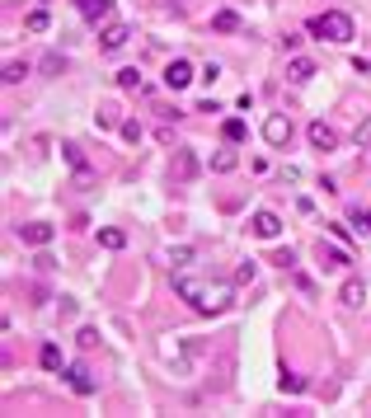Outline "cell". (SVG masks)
<instances>
[{"mask_svg":"<svg viewBox=\"0 0 371 418\" xmlns=\"http://www.w3.org/2000/svg\"><path fill=\"white\" fill-rule=\"evenodd\" d=\"M118 90H127V94H141V90H146V80H141V71H136V66L118 71Z\"/></svg>","mask_w":371,"mask_h":418,"instance_id":"obj_13","label":"cell"},{"mask_svg":"<svg viewBox=\"0 0 371 418\" xmlns=\"http://www.w3.org/2000/svg\"><path fill=\"white\" fill-rule=\"evenodd\" d=\"M221 136H225V141H245V123H240V118H225Z\"/></svg>","mask_w":371,"mask_h":418,"instance_id":"obj_24","label":"cell"},{"mask_svg":"<svg viewBox=\"0 0 371 418\" xmlns=\"http://www.w3.org/2000/svg\"><path fill=\"white\" fill-rule=\"evenodd\" d=\"M99 245H103V249H123V245H127V235L108 226V230H99Z\"/></svg>","mask_w":371,"mask_h":418,"instance_id":"obj_23","label":"cell"},{"mask_svg":"<svg viewBox=\"0 0 371 418\" xmlns=\"http://www.w3.org/2000/svg\"><path fill=\"white\" fill-rule=\"evenodd\" d=\"M352 141H357V146H371V118H362V123H357V132H352Z\"/></svg>","mask_w":371,"mask_h":418,"instance_id":"obj_27","label":"cell"},{"mask_svg":"<svg viewBox=\"0 0 371 418\" xmlns=\"http://www.w3.org/2000/svg\"><path fill=\"white\" fill-rule=\"evenodd\" d=\"M66 385L76 390V395H94V381H90L85 367H66Z\"/></svg>","mask_w":371,"mask_h":418,"instance_id":"obj_11","label":"cell"},{"mask_svg":"<svg viewBox=\"0 0 371 418\" xmlns=\"http://www.w3.org/2000/svg\"><path fill=\"white\" fill-rule=\"evenodd\" d=\"M249 230L259 240H278L282 235V221H278V212H254L249 216Z\"/></svg>","mask_w":371,"mask_h":418,"instance_id":"obj_5","label":"cell"},{"mask_svg":"<svg viewBox=\"0 0 371 418\" xmlns=\"http://www.w3.org/2000/svg\"><path fill=\"white\" fill-rule=\"evenodd\" d=\"M273 263H282V268H292V263H296V254H292V249H278V254H273Z\"/></svg>","mask_w":371,"mask_h":418,"instance_id":"obj_29","label":"cell"},{"mask_svg":"<svg viewBox=\"0 0 371 418\" xmlns=\"http://www.w3.org/2000/svg\"><path fill=\"white\" fill-rule=\"evenodd\" d=\"M193 174H198V160H193V151H179V156H174V179L188 183Z\"/></svg>","mask_w":371,"mask_h":418,"instance_id":"obj_14","label":"cell"},{"mask_svg":"<svg viewBox=\"0 0 371 418\" xmlns=\"http://www.w3.org/2000/svg\"><path fill=\"white\" fill-rule=\"evenodd\" d=\"M174 292L198 310V315H221L225 305H230V282H203V277H193V272H179L174 277Z\"/></svg>","mask_w":371,"mask_h":418,"instance_id":"obj_1","label":"cell"},{"mask_svg":"<svg viewBox=\"0 0 371 418\" xmlns=\"http://www.w3.org/2000/svg\"><path fill=\"white\" fill-rule=\"evenodd\" d=\"M212 29H216V34H235V29H240V19H235L230 10H221V14L212 19Z\"/></svg>","mask_w":371,"mask_h":418,"instance_id":"obj_20","label":"cell"},{"mask_svg":"<svg viewBox=\"0 0 371 418\" xmlns=\"http://www.w3.org/2000/svg\"><path fill=\"white\" fill-rule=\"evenodd\" d=\"M165 85H169V90H188V85H193V61L174 57V61L165 66Z\"/></svg>","mask_w":371,"mask_h":418,"instance_id":"obj_4","label":"cell"},{"mask_svg":"<svg viewBox=\"0 0 371 418\" xmlns=\"http://www.w3.org/2000/svg\"><path fill=\"white\" fill-rule=\"evenodd\" d=\"M338 296H343V305H362V301H367V282H362V277H348Z\"/></svg>","mask_w":371,"mask_h":418,"instance_id":"obj_12","label":"cell"},{"mask_svg":"<svg viewBox=\"0 0 371 418\" xmlns=\"http://www.w3.org/2000/svg\"><path fill=\"white\" fill-rule=\"evenodd\" d=\"M52 235H56V230L43 226V221H29V226H19V240H24V245H38V249L52 245Z\"/></svg>","mask_w":371,"mask_h":418,"instance_id":"obj_8","label":"cell"},{"mask_svg":"<svg viewBox=\"0 0 371 418\" xmlns=\"http://www.w3.org/2000/svg\"><path fill=\"white\" fill-rule=\"evenodd\" d=\"M310 146H315V151H334L338 146V132L329 123H310Z\"/></svg>","mask_w":371,"mask_h":418,"instance_id":"obj_9","label":"cell"},{"mask_svg":"<svg viewBox=\"0 0 371 418\" xmlns=\"http://www.w3.org/2000/svg\"><path fill=\"white\" fill-rule=\"evenodd\" d=\"M169 263H174V268H188V263H193V249H188V245L169 249Z\"/></svg>","mask_w":371,"mask_h":418,"instance_id":"obj_25","label":"cell"},{"mask_svg":"<svg viewBox=\"0 0 371 418\" xmlns=\"http://www.w3.org/2000/svg\"><path fill=\"white\" fill-rule=\"evenodd\" d=\"M254 272H259V268H254V259H245V263L235 268V282H254Z\"/></svg>","mask_w":371,"mask_h":418,"instance_id":"obj_28","label":"cell"},{"mask_svg":"<svg viewBox=\"0 0 371 418\" xmlns=\"http://www.w3.org/2000/svg\"><path fill=\"white\" fill-rule=\"evenodd\" d=\"M80 5V14H85V24H108V14H113V0H76Z\"/></svg>","mask_w":371,"mask_h":418,"instance_id":"obj_7","label":"cell"},{"mask_svg":"<svg viewBox=\"0 0 371 418\" xmlns=\"http://www.w3.org/2000/svg\"><path fill=\"white\" fill-rule=\"evenodd\" d=\"M24 76H29V66H24V61H10V66H5V85H19Z\"/></svg>","mask_w":371,"mask_h":418,"instance_id":"obj_26","label":"cell"},{"mask_svg":"<svg viewBox=\"0 0 371 418\" xmlns=\"http://www.w3.org/2000/svg\"><path fill=\"white\" fill-rule=\"evenodd\" d=\"M320 259H325V268H348V254H343V249H329V245H320Z\"/></svg>","mask_w":371,"mask_h":418,"instance_id":"obj_16","label":"cell"},{"mask_svg":"<svg viewBox=\"0 0 371 418\" xmlns=\"http://www.w3.org/2000/svg\"><path fill=\"white\" fill-rule=\"evenodd\" d=\"M305 34L320 38V43H348L352 38V19L343 10H325V14H310V24H305Z\"/></svg>","mask_w":371,"mask_h":418,"instance_id":"obj_2","label":"cell"},{"mask_svg":"<svg viewBox=\"0 0 371 418\" xmlns=\"http://www.w3.org/2000/svg\"><path fill=\"white\" fill-rule=\"evenodd\" d=\"M47 24H52V14H47V10H29L24 29H29V34H47Z\"/></svg>","mask_w":371,"mask_h":418,"instance_id":"obj_17","label":"cell"},{"mask_svg":"<svg viewBox=\"0 0 371 418\" xmlns=\"http://www.w3.org/2000/svg\"><path fill=\"white\" fill-rule=\"evenodd\" d=\"M66 151V160H71V170L80 174V179H90V165H85V156H80V146H61Z\"/></svg>","mask_w":371,"mask_h":418,"instance_id":"obj_19","label":"cell"},{"mask_svg":"<svg viewBox=\"0 0 371 418\" xmlns=\"http://www.w3.org/2000/svg\"><path fill=\"white\" fill-rule=\"evenodd\" d=\"M348 226L357 230V235H371V207H352V212H348Z\"/></svg>","mask_w":371,"mask_h":418,"instance_id":"obj_15","label":"cell"},{"mask_svg":"<svg viewBox=\"0 0 371 418\" xmlns=\"http://www.w3.org/2000/svg\"><path fill=\"white\" fill-rule=\"evenodd\" d=\"M263 141H268V146H287V141H292V118H282V113H268L263 118Z\"/></svg>","mask_w":371,"mask_h":418,"instance_id":"obj_3","label":"cell"},{"mask_svg":"<svg viewBox=\"0 0 371 418\" xmlns=\"http://www.w3.org/2000/svg\"><path fill=\"white\" fill-rule=\"evenodd\" d=\"M235 165H240V156H235V151H221V156L212 160V170H216V174H230Z\"/></svg>","mask_w":371,"mask_h":418,"instance_id":"obj_21","label":"cell"},{"mask_svg":"<svg viewBox=\"0 0 371 418\" xmlns=\"http://www.w3.org/2000/svg\"><path fill=\"white\" fill-rule=\"evenodd\" d=\"M127 38H132V24H103L99 47L103 52H118V47H127Z\"/></svg>","mask_w":371,"mask_h":418,"instance_id":"obj_6","label":"cell"},{"mask_svg":"<svg viewBox=\"0 0 371 418\" xmlns=\"http://www.w3.org/2000/svg\"><path fill=\"white\" fill-rule=\"evenodd\" d=\"M282 395H301V390H305V376H296V372H282Z\"/></svg>","mask_w":371,"mask_h":418,"instance_id":"obj_18","label":"cell"},{"mask_svg":"<svg viewBox=\"0 0 371 418\" xmlns=\"http://www.w3.org/2000/svg\"><path fill=\"white\" fill-rule=\"evenodd\" d=\"M310 76H315V61L310 57H292L287 61V80H292V85H305Z\"/></svg>","mask_w":371,"mask_h":418,"instance_id":"obj_10","label":"cell"},{"mask_svg":"<svg viewBox=\"0 0 371 418\" xmlns=\"http://www.w3.org/2000/svg\"><path fill=\"white\" fill-rule=\"evenodd\" d=\"M43 367L47 372H61V348L56 343H43Z\"/></svg>","mask_w":371,"mask_h":418,"instance_id":"obj_22","label":"cell"}]
</instances>
